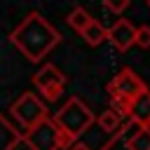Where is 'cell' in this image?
Returning <instances> with one entry per match:
<instances>
[{"instance_id": "1", "label": "cell", "mask_w": 150, "mask_h": 150, "mask_svg": "<svg viewBox=\"0 0 150 150\" xmlns=\"http://www.w3.org/2000/svg\"><path fill=\"white\" fill-rule=\"evenodd\" d=\"M9 42L30 61L38 63L42 61L59 42H61V33L38 12H30L12 33H9Z\"/></svg>"}, {"instance_id": "2", "label": "cell", "mask_w": 150, "mask_h": 150, "mask_svg": "<svg viewBox=\"0 0 150 150\" xmlns=\"http://www.w3.org/2000/svg\"><path fill=\"white\" fill-rule=\"evenodd\" d=\"M49 120H52V124L59 129L63 148H68V145H70L82 131H87V127L94 122V112H91L77 96H73V98H68L66 105H63L56 115H52Z\"/></svg>"}, {"instance_id": "3", "label": "cell", "mask_w": 150, "mask_h": 150, "mask_svg": "<svg viewBox=\"0 0 150 150\" xmlns=\"http://www.w3.org/2000/svg\"><path fill=\"white\" fill-rule=\"evenodd\" d=\"M108 91H110V101H112V110L120 112L122 117H129L131 112V103L148 91L145 82L131 70V68H122L112 82L108 84Z\"/></svg>"}, {"instance_id": "4", "label": "cell", "mask_w": 150, "mask_h": 150, "mask_svg": "<svg viewBox=\"0 0 150 150\" xmlns=\"http://www.w3.org/2000/svg\"><path fill=\"white\" fill-rule=\"evenodd\" d=\"M9 112L19 120V124H21L26 131L33 129L35 124H40L45 117H49V115H47V105H45L35 94H30V91L21 94V96L12 103Z\"/></svg>"}, {"instance_id": "5", "label": "cell", "mask_w": 150, "mask_h": 150, "mask_svg": "<svg viewBox=\"0 0 150 150\" xmlns=\"http://www.w3.org/2000/svg\"><path fill=\"white\" fill-rule=\"evenodd\" d=\"M21 141L28 143L33 150H59V148H63L61 134H59V129L52 124L49 117H45L40 124H35L33 129H28V131L21 136Z\"/></svg>"}, {"instance_id": "6", "label": "cell", "mask_w": 150, "mask_h": 150, "mask_svg": "<svg viewBox=\"0 0 150 150\" xmlns=\"http://www.w3.org/2000/svg\"><path fill=\"white\" fill-rule=\"evenodd\" d=\"M33 84L38 87V91L47 98V101H56L66 87V75L54 66V63H45L35 75H33Z\"/></svg>"}, {"instance_id": "7", "label": "cell", "mask_w": 150, "mask_h": 150, "mask_svg": "<svg viewBox=\"0 0 150 150\" xmlns=\"http://www.w3.org/2000/svg\"><path fill=\"white\" fill-rule=\"evenodd\" d=\"M134 38H136V26H131V21L127 19H117L110 28H105V40H110L117 52H127L134 45Z\"/></svg>"}, {"instance_id": "8", "label": "cell", "mask_w": 150, "mask_h": 150, "mask_svg": "<svg viewBox=\"0 0 150 150\" xmlns=\"http://www.w3.org/2000/svg\"><path fill=\"white\" fill-rule=\"evenodd\" d=\"M129 117L136 120V122L143 124V127L150 124V91L141 94V96L131 103V112H129Z\"/></svg>"}, {"instance_id": "9", "label": "cell", "mask_w": 150, "mask_h": 150, "mask_svg": "<svg viewBox=\"0 0 150 150\" xmlns=\"http://www.w3.org/2000/svg\"><path fill=\"white\" fill-rule=\"evenodd\" d=\"M80 35L84 38V42H87V45H91V47H98V45L105 40V28H103L98 21H94V19H91V21L84 26V30H82Z\"/></svg>"}, {"instance_id": "10", "label": "cell", "mask_w": 150, "mask_h": 150, "mask_svg": "<svg viewBox=\"0 0 150 150\" xmlns=\"http://www.w3.org/2000/svg\"><path fill=\"white\" fill-rule=\"evenodd\" d=\"M91 21V14L84 9V7H75L70 14H68V19H66V23L75 30V33H82L84 30V26Z\"/></svg>"}, {"instance_id": "11", "label": "cell", "mask_w": 150, "mask_h": 150, "mask_svg": "<svg viewBox=\"0 0 150 150\" xmlns=\"http://www.w3.org/2000/svg\"><path fill=\"white\" fill-rule=\"evenodd\" d=\"M98 127H101L103 131H108V134H115V131L122 127V115L115 112L112 108H108V110L101 112V117H98Z\"/></svg>"}, {"instance_id": "12", "label": "cell", "mask_w": 150, "mask_h": 150, "mask_svg": "<svg viewBox=\"0 0 150 150\" xmlns=\"http://www.w3.org/2000/svg\"><path fill=\"white\" fill-rule=\"evenodd\" d=\"M134 45H138V47H143V49H148V47H150V26H148V23H143V26H138V28H136Z\"/></svg>"}, {"instance_id": "13", "label": "cell", "mask_w": 150, "mask_h": 150, "mask_svg": "<svg viewBox=\"0 0 150 150\" xmlns=\"http://www.w3.org/2000/svg\"><path fill=\"white\" fill-rule=\"evenodd\" d=\"M129 2H131V0H103V7H105L108 12H112V14H122V12L129 7Z\"/></svg>"}, {"instance_id": "14", "label": "cell", "mask_w": 150, "mask_h": 150, "mask_svg": "<svg viewBox=\"0 0 150 150\" xmlns=\"http://www.w3.org/2000/svg\"><path fill=\"white\" fill-rule=\"evenodd\" d=\"M66 150H89V145H84V143H80V141H73Z\"/></svg>"}, {"instance_id": "15", "label": "cell", "mask_w": 150, "mask_h": 150, "mask_svg": "<svg viewBox=\"0 0 150 150\" xmlns=\"http://www.w3.org/2000/svg\"><path fill=\"white\" fill-rule=\"evenodd\" d=\"M145 2H148V7H150V0H145Z\"/></svg>"}]
</instances>
